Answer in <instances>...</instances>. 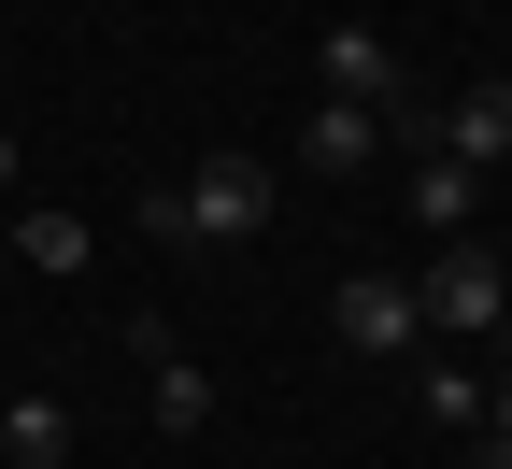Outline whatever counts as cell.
Segmentation results:
<instances>
[{"label":"cell","mask_w":512,"mask_h":469,"mask_svg":"<svg viewBox=\"0 0 512 469\" xmlns=\"http://www.w3.org/2000/svg\"><path fill=\"white\" fill-rule=\"evenodd\" d=\"M0 271H15V214H0Z\"/></svg>","instance_id":"5bb4252c"},{"label":"cell","mask_w":512,"mask_h":469,"mask_svg":"<svg viewBox=\"0 0 512 469\" xmlns=\"http://www.w3.org/2000/svg\"><path fill=\"white\" fill-rule=\"evenodd\" d=\"M86 214H57V199H29V214H15V271H43V285H86Z\"/></svg>","instance_id":"30bf717a"},{"label":"cell","mask_w":512,"mask_h":469,"mask_svg":"<svg viewBox=\"0 0 512 469\" xmlns=\"http://www.w3.org/2000/svg\"><path fill=\"white\" fill-rule=\"evenodd\" d=\"M498 469H512V455H498Z\"/></svg>","instance_id":"9a60e30c"},{"label":"cell","mask_w":512,"mask_h":469,"mask_svg":"<svg viewBox=\"0 0 512 469\" xmlns=\"http://www.w3.org/2000/svg\"><path fill=\"white\" fill-rule=\"evenodd\" d=\"M413 313L441 327V342H498V327H512V271H498V242H441L427 271H413Z\"/></svg>","instance_id":"7a4b0ae2"},{"label":"cell","mask_w":512,"mask_h":469,"mask_svg":"<svg viewBox=\"0 0 512 469\" xmlns=\"http://www.w3.org/2000/svg\"><path fill=\"white\" fill-rule=\"evenodd\" d=\"M427 143H441V157H470V171H512V86L441 100V114H427Z\"/></svg>","instance_id":"8992f818"},{"label":"cell","mask_w":512,"mask_h":469,"mask_svg":"<svg viewBox=\"0 0 512 469\" xmlns=\"http://www.w3.org/2000/svg\"><path fill=\"white\" fill-rule=\"evenodd\" d=\"M427 427H484V370H456V356H427Z\"/></svg>","instance_id":"8fae6325"},{"label":"cell","mask_w":512,"mask_h":469,"mask_svg":"<svg viewBox=\"0 0 512 469\" xmlns=\"http://www.w3.org/2000/svg\"><path fill=\"white\" fill-rule=\"evenodd\" d=\"M128 356H157V427L185 441V427H214V370L200 356H171V327H128Z\"/></svg>","instance_id":"9c48e42d"},{"label":"cell","mask_w":512,"mask_h":469,"mask_svg":"<svg viewBox=\"0 0 512 469\" xmlns=\"http://www.w3.org/2000/svg\"><path fill=\"white\" fill-rule=\"evenodd\" d=\"M0 469H72V398H43V384L0 398Z\"/></svg>","instance_id":"52a82bcc"},{"label":"cell","mask_w":512,"mask_h":469,"mask_svg":"<svg viewBox=\"0 0 512 469\" xmlns=\"http://www.w3.org/2000/svg\"><path fill=\"white\" fill-rule=\"evenodd\" d=\"M143 228L157 242H256V228H271V157H200L185 185L143 199Z\"/></svg>","instance_id":"6da1fadb"},{"label":"cell","mask_w":512,"mask_h":469,"mask_svg":"<svg viewBox=\"0 0 512 469\" xmlns=\"http://www.w3.org/2000/svg\"><path fill=\"white\" fill-rule=\"evenodd\" d=\"M370 157H384V114H356V100H313V114H299V171L342 185V171H370Z\"/></svg>","instance_id":"ba28073f"},{"label":"cell","mask_w":512,"mask_h":469,"mask_svg":"<svg viewBox=\"0 0 512 469\" xmlns=\"http://www.w3.org/2000/svg\"><path fill=\"white\" fill-rule=\"evenodd\" d=\"M484 441H498V455H512V384H484Z\"/></svg>","instance_id":"7c38bea8"},{"label":"cell","mask_w":512,"mask_h":469,"mask_svg":"<svg viewBox=\"0 0 512 469\" xmlns=\"http://www.w3.org/2000/svg\"><path fill=\"white\" fill-rule=\"evenodd\" d=\"M399 199H413V228H427V242H470L484 171H470V157H441V143H413V185H399Z\"/></svg>","instance_id":"5b68a950"},{"label":"cell","mask_w":512,"mask_h":469,"mask_svg":"<svg viewBox=\"0 0 512 469\" xmlns=\"http://www.w3.org/2000/svg\"><path fill=\"white\" fill-rule=\"evenodd\" d=\"M328 342H342V356H413V342H427L413 271H342V285H328Z\"/></svg>","instance_id":"3957f363"},{"label":"cell","mask_w":512,"mask_h":469,"mask_svg":"<svg viewBox=\"0 0 512 469\" xmlns=\"http://www.w3.org/2000/svg\"><path fill=\"white\" fill-rule=\"evenodd\" d=\"M328 100H356V114H384V128H427V114L399 100V43H384L370 15H342V29H328Z\"/></svg>","instance_id":"277c9868"},{"label":"cell","mask_w":512,"mask_h":469,"mask_svg":"<svg viewBox=\"0 0 512 469\" xmlns=\"http://www.w3.org/2000/svg\"><path fill=\"white\" fill-rule=\"evenodd\" d=\"M15 157H29V143H15V128H0V185H15Z\"/></svg>","instance_id":"4fadbf2b"}]
</instances>
